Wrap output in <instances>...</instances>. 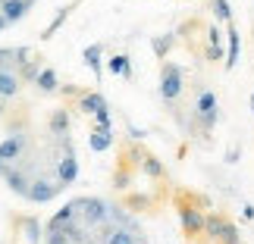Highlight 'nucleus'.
Instances as JSON below:
<instances>
[{
	"label": "nucleus",
	"mask_w": 254,
	"mask_h": 244,
	"mask_svg": "<svg viewBox=\"0 0 254 244\" xmlns=\"http://www.w3.org/2000/svg\"><path fill=\"white\" fill-rule=\"evenodd\" d=\"M242 216H245L248 222L254 219V203H245V207H242Z\"/></svg>",
	"instance_id": "c9c22d12"
},
{
	"label": "nucleus",
	"mask_w": 254,
	"mask_h": 244,
	"mask_svg": "<svg viewBox=\"0 0 254 244\" xmlns=\"http://www.w3.org/2000/svg\"><path fill=\"white\" fill-rule=\"evenodd\" d=\"M126 135H129L132 141H141V138H144V135H148V132H144L141 125H135V122H129V119H126Z\"/></svg>",
	"instance_id": "2f4dec72"
},
{
	"label": "nucleus",
	"mask_w": 254,
	"mask_h": 244,
	"mask_svg": "<svg viewBox=\"0 0 254 244\" xmlns=\"http://www.w3.org/2000/svg\"><path fill=\"white\" fill-rule=\"evenodd\" d=\"M75 6H79V0H72V3H66V6H60V9H57V13H54V19L47 22V28L41 32V41H51V38H54L57 32H60V28H63V22L69 19V13H72Z\"/></svg>",
	"instance_id": "4468645a"
},
{
	"label": "nucleus",
	"mask_w": 254,
	"mask_h": 244,
	"mask_svg": "<svg viewBox=\"0 0 254 244\" xmlns=\"http://www.w3.org/2000/svg\"><path fill=\"white\" fill-rule=\"evenodd\" d=\"M19 88H22V79H19L16 69H0V97L3 100H13L19 94Z\"/></svg>",
	"instance_id": "2eb2a0df"
},
{
	"label": "nucleus",
	"mask_w": 254,
	"mask_h": 244,
	"mask_svg": "<svg viewBox=\"0 0 254 244\" xmlns=\"http://www.w3.org/2000/svg\"><path fill=\"white\" fill-rule=\"evenodd\" d=\"M204 219H207V216H204L191 200H179V226H182V232L189 238L204 235Z\"/></svg>",
	"instance_id": "423d86ee"
},
{
	"label": "nucleus",
	"mask_w": 254,
	"mask_h": 244,
	"mask_svg": "<svg viewBox=\"0 0 254 244\" xmlns=\"http://www.w3.org/2000/svg\"><path fill=\"white\" fill-rule=\"evenodd\" d=\"M107 72H110V75H120V79L129 82V79H132V63H129V56H126V53H113L110 60H107Z\"/></svg>",
	"instance_id": "f3484780"
},
{
	"label": "nucleus",
	"mask_w": 254,
	"mask_h": 244,
	"mask_svg": "<svg viewBox=\"0 0 254 244\" xmlns=\"http://www.w3.org/2000/svg\"><path fill=\"white\" fill-rule=\"evenodd\" d=\"M204 60H207V63H220V60H226V50H223V47L207 44V47H204Z\"/></svg>",
	"instance_id": "c85d7f7f"
},
{
	"label": "nucleus",
	"mask_w": 254,
	"mask_h": 244,
	"mask_svg": "<svg viewBox=\"0 0 254 244\" xmlns=\"http://www.w3.org/2000/svg\"><path fill=\"white\" fill-rule=\"evenodd\" d=\"M60 160H57V179H60L63 185H75V179H79V160H75V147L69 141V135H63L60 138Z\"/></svg>",
	"instance_id": "20e7f679"
},
{
	"label": "nucleus",
	"mask_w": 254,
	"mask_h": 244,
	"mask_svg": "<svg viewBox=\"0 0 254 244\" xmlns=\"http://www.w3.org/2000/svg\"><path fill=\"white\" fill-rule=\"evenodd\" d=\"M75 213H79V203H75V200L63 203V210H57L54 216H51V222H47V229H63L66 222H72V219H75Z\"/></svg>",
	"instance_id": "aec40b11"
},
{
	"label": "nucleus",
	"mask_w": 254,
	"mask_h": 244,
	"mask_svg": "<svg viewBox=\"0 0 254 244\" xmlns=\"http://www.w3.org/2000/svg\"><path fill=\"white\" fill-rule=\"evenodd\" d=\"M129 182H132V169L129 166H120L113 172V188H129Z\"/></svg>",
	"instance_id": "cd10ccee"
},
{
	"label": "nucleus",
	"mask_w": 254,
	"mask_h": 244,
	"mask_svg": "<svg viewBox=\"0 0 254 244\" xmlns=\"http://www.w3.org/2000/svg\"><path fill=\"white\" fill-rule=\"evenodd\" d=\"M44 244H72V238H69V232H66V229H47Z\"/></svg>",
	"instance_id": "bb28decb"
},
{
	"label": "nucleus",
	"mask_w": 254,
	"mask_h": 244,
	"mask_svg": "<svg viewBox=\"0 0 254 244\" xmlns=\"http://www.w3.org/2000/svg\"><path fill=\"white\" fill-rule=\"evenodd\" d=\"M185 91V69L179 63H160V82H157V94L160 100L170 106V110H176L179 106V97Z\"/></svg>",
	"instance_id": "f257e3e1"
},
{
	"label": "nucleus",
	"mask_w": 254,
	"mask_h": 244,
	"mask_svg": "<svg viewBox=\"0 0 254 244\" xmlns=\"http://www.w3.org/2000/svg\"><path fill=\"white\" fill-rule=\"evenodd\" d=\"M141 157H144V150H138V147H129V150H126V160H129L132 166H141Z\"/></svg>",
	"instance_id": "473e14b6"
},
{
	"label": "nucleus",
	"mask_w": 254,
	"mask_h": 244,
	"mask_svg": "<svg viewBox=\"0 0 254 244\" xmlns=\"http://www.w3.org/2000/svg\"><path fill=\"white\" fill-rule=\"evenodd\" d=\"M173 44H176V35H173V32H170V35H154V38H151V50H154V56H157L160 63L167 60V53L173 50Z\"/></svg>",
	"instance_id": "4be33fe9"
},
{
	"label": "nucleus",
	"mask_w": 254,
	"mask_h": 244,
	"mask_svg": "<svg viewBox=\"0 0 254 244\" xmlns=\"http://www.w3.org/2000/svg\"><path fill=\"white\" fill-rule=\"evenodd\" d=\"M110 222H113V226H123V229H132V232H138V235H141L138 219H135L132 213H126L123 207H116V203H110Z\"/></svg>",
	"instance_id": "a211bd4d"
},
{
	"label": "nucleus",
	"mask_w": 254,
	"mask_h": 244,
	"mask_svg": "<svg viewBox=\"0 0 254 244\" xmlns=\"http://www.w3.org/2000/svg\"><path fill=\"white\" fill-rule=\"evenodd\" d=\"M69 122H72L69 110H66V106H57L51 113V119H47V129H51L54 138H63V135H69Z\"/></svg>",
	"instance_id": "ddd939ff"
},
{
	"label": "nucleus",
	"mask_w": 254,
	"mask_h": 244,
	"mask_svg": "<svg viewBox=\"0 0 254 244\" xmlns=\"http://www.w3.org/2000/svg\"><path fill=\"white\" fill-rule=\"evenodd\" d=\"M41 69H44V66H38V60H25L16 72H19V79H22V85H35L38 75H41Z\"/></svg>",
	"instance_id": "5701e85b"
},
{
	"label": "nucleus",
	"mask_w": 254,
	"mask_h": 244,
	"mask_svg": "<svg viewBox=\"0 0 254 244\" xmlns=\"http://www.w3.org/2000/svg\"><path fill=\"white\" fill-rule=\"evenodd\" d=\"M75 203H79V216L85 219L88 229H97L110 219V200L104 197H75Z\"/></svg>",
	"instance_id": "7ed1b4c3"
},
{
	"label": "nucleus",
	"mask_w": 254,
	"mask_h": 244,
	"mask_svg": "<svg viewBox=\"0 0 254 244\" xmlns=\"http://www.w3.org/2000/svg\"><path fill=\"white\" fill-rule=\"evenodd\" d=\"M32 6H35V0H3V3H0V13H3L9 22H19V19L28 16Z\"/></svg>",
	"instance_id": "dca6fc26"
},
{
	"label": "nucleus",
	"mask_w": 254,
	"mask_h": 244,
	"mask_svg": "<svg viewBox=\"0 0 254 244\" xmlns=\"http://www.w3.org/2000/svg\"><path fill=\"white\" fill-rule=\"evenodd\" d=\"M9 25H13V22H9V19H6L3 13H0V32H3V28H9Z\"/></svg>",
	"instance_id": "e433bc0d"
},
{
	"label": "nucleus",
	"mask_w": 254,
	"mask_h": 244,
	"mask_svg": "<svg viewBox=\"0 0 254 244\" xmlns=\"http://www.w3.org/2000/svg\"><path fill=\"white\" fill-rule=\"evenodd\" d=\"M138 244H148V241H144V238H141V241H138Z\"/></svg>",
	"instance_id": "ea45409f"
},
{
	"label": "nucleus",
	"mask_w": 254,
	"mask_h": 244,
	"mask_svg": "<svg viewBox=\"0 0 254 244\" xmlns=\"http://www.w3.org/2000/svg\"><path fill=\"white\" fill-rule=\"evenodd\" d=\"M16 226L22 229V235L28 244H44V235H47V229L38 222V216H19L16 219Z\"/></svg>",
	"instance_id": "9d476101"
},
{
	"label": "nucleus",
	"mask_w": 254,
	"mask_h": 244,
	"mask_svg": "<svg viewBox=\"0 0 254 244\" xmlns=\"http://www.w3.org/2000/svg\"><path fill=\"white\" fill-rule=\"evenodd\" d=\"M82 63L94 72V82L104 79V44H88L82 50Z\"/></svg>",
	"instance_id": "1a4fd4ad"
},
{
	"label": "nucleus",
	"mask_w": 254,
	"mask_h": 244,
	"mask_svg": "<svg viewBox=\"0 0 254 244\" xmlns=\"http://www.w3.org/2000/svg\"><path fill=\"white\" fill-rule=\"evenodd\" d=\"M94 125H104V129H113V113H110V106L101 113H94Z\"/></svg>",
	"instance_id": "7c9ffc66"
},
{
	"label": "nucleus",
	"mask_w": 254,
	"mask_h": 244,
	"mask_svg": "<svg viewBox=\"0 0 254 244\" xmlns=\"http://www.w3.org/2000/svg\"><path fill=\"white\" fill-rule=\"evenodd\" d=\"M35 88L41 94H57V88H60V79H57V69H51V66H44L41 69V75H38V82H35Z\"/></svg>",
	"instance_id": "412c9836"
},
{
	"label": "nucleus",
	"mask_w": 254,
	"mask_h": 244,
	"mask_svg": "<svg viewBox=\"0 0 254 244\" xmlns=\"http://www.w3.org/2000/svg\"><path fill=\"white\" fill-rule=\"evenodd\" d=\"M223 222H226V216H220V213H207V219H204V235H207L210 241H217L220 232H223Z\"/></svg>",
	"instance_id": "b1692460"
},
{
	"label": "nucleus",
	"mask_w": 254,
	"mask_h": 244,
	"mask_svg": "<svg viewBox=\"0 0 254 244\" xmlns=\"http://www.w3.org/2000/svg\"><path fill=\"white\" fill-rule=\"evenodd\" d=\"M9 169H13V163H9V160H3V157H0V179H6V172Z\"/></svg>",
	"instance_id": "f704fd0d"
},
{
	"label": "nucleus",
	"mask_w": 254,
	"mask_h": 244,
	"mask_svg": "<svg viewBox=\"0 0 254 244\" xmlns=\"http://www.w3.org/2000/svg\"><path fill=\"white\" fill-rule=\"evenodd\" d=\"M191 116H194V122H198L201 135L213 132V129H217V122H220V97L213 94L210 88H201V91L194 94Z\"/></svg>",
	"instance_id": "f03ea898"
},
{
	"label": "nucleus",
	"mask_w": 254,
	"mask_h": 244,
	"mask_svg": "<svg viewBox=\"0 0 254 244\" xmlns=\"http://www.w3.org/2000/svg\"><path fill=\"white\" fill-rule=\"evenodd\" d=\"M88 147L94 153H107L113 147V129H104V125H91L88 132Z\"/></svg>",
	"instance_id": "9b49d317"
},
{
	"label": "nucleus",
	"mask_w": 254,
	"mask_h": 244,
	"mask_svg": "<svg viewBox=\"0 0 254 244\" xmlns=\"http://www.w3.org/2000/svg\"><path fill=\"white\" fill-rule=\"evenodd\" d=\"M66 188V185L60 179H32V185H28V191H25V200L28 203H51L60 197V191Z\"/></svg>",
	"instance_id": "39448f33"
},
{
	"label": "nucleus",
	"mask_w": 254,
	"mask_h": 244,
	"mask_svg": "<svg viewBox=\"0 0 254 244\" xmlns=\"http://www.w3.org/2000/svg\"><path fill=\"white\" fill-rule=\"evenodd\" d=\"M217 244H242V235H239V226L236 222H223V232H220V238H217Z\"/></svg>",
	"instance_id": "a878e982"
},
{
	"label": "nucleus",
	"mask_w": 254,
	"mask_h": 244,
	"mask_svg": "<svg viewBox=\"0 0 254 244\" xmlns=\"http://www.w3.org/2000/svg\"><path fill=\"white\" fill-rule=\"evenodd\" d=\"M251 116H254V91H251Z\"/></svg>",
	"instance_id": "58836bf2"
},
{
	"label": "nucleus",
	"mask_w": 254,
	"mask_h": 244,
	"mask_svg": "<svg viewBox=\"0 0 254 244\" xmlns=\"http://www.w3.org/2000/svg\"><path fill=\"white\" fill-rule=\"evenodd\" d=\"M141 172L148 175V179H154V182H160V179H167V166H163L154 153H144L141 157Z\"/></svg>",
	"instance_id": "6ab92c4d"
},
{
	"label": "nucleus",
	"mask_w": 254,
	"mask_h": 244,
	"mask_svg": "<svg viewBox=\"0 0 254 244\" xmlns=\"http://www.w3.org/2000/svg\"><path fill=\"white\" fill-rule=\"evenodd\" d=\"M3 110H6V100H3V97H0V116H3Z\"/></svg>",
	"instance_id": "4c0bfd02"
},
{
	"label": "nucleus",
	"mask_w": 254,
	"mask_h": 244,
	"mask_svg": "<svg viewBox=\"0 0 254 244\" xmlns=\"http://www.w3.org/2000/svg\"><path fill=\"white\" fill-rule=\"evenodd\" d=\"M223 38H226V32H220V25L213 22V25H207V44H213V47H223Z\"/></svg>",
	"instance_id": "c756f323"
},
{
	"label": "nucleus",
	"mask_w": 254,
	"mask_h": 244,
	"mask_svg": "<svg viewBox=\"0 0 254 244\" xmlns=\"http://www.w3.org/2000/svg\"><path fill=\"white\" fill-rule=\"evenodd\" d=\"M210 9H213V19L223 25H229L232 22V6H229V0H210Z\"/></svg>",
	"instance_id": "393cba45"
},
{
	"label": "nucleus",
	"mask_w": 254,
	"mask_h": 244,
	"mask_svg": "<svg viewBox=\"0 0 254 244\" xmlns=\"http://www.w3.org/2000/svg\"><path fill=\"white\" fill-rule=\"evenodd\" d=\"M239 53H242V38H239V28L236 25H226V60H223V66L232 72L239 66Z\"/></svg>",
	"instance_id": "6e6552de"
},
{
	"label": "nucleus",
	"mask_w": 254,
	"mask_h": 244,
	"mask_svg": "<svg viewBox=\"0 0 254 244\" xmlns=\"http://www.w3.org/2000/svg\"><path fill=\"white\" fill-rule=\"evenodd\" d=\"M242 160V147H239V144H232V147L226 150V163L232 166V163H239Z\"/></svg>",
	"instance_id": "72a5a7b5"
},
{
	"label": "nucleus",
	"mask_w": 254,
	"mask_h": 244,
	"mask_svg": "<svg viewBox=\"0 0 254 244\" xmlns=\"http://www.w3.org/2000/svg\"><path fill=\"white\" fill-rule=\"evenodd\" d=\"M107 97L101 94V91H82L79 94V110L85 113V116H94V113H101V110H107Z\"/></svg>",
	"instance_id": "f8f14e48"
},
{
	"label": "nucleus",
	"mask_w": 254,
	"mask_h": 244,
	"mask_svg": "<svg viewBox=\"0 0 254 244\" xmlns=\"http://www.w3.org/2000/svg\"><path fill=\"white\" fill-rule=\"evenodd\" d=\"M3 182H6V188L13 191V194H19V197H25L28 185H32V175H28V169H25L22 163H16L13 169L6 172V179H3Z\"/></svg>",
	"instance_id": "0eeeda50"
}]
</instances>
